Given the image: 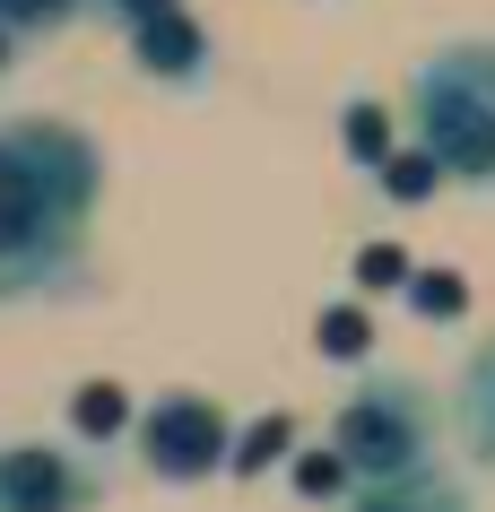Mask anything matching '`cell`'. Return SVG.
I'll return each mask as SVG.
<instances>
[{
    "label": "cell",
    "mask_w": 495,
    "mask_h": 512,
    "mask_svg": "<svg viewBox=\"0 0 495 512\" xmlns=\"http://www.w3.org/2000/svg\"><path fill=\"white\" fill-rule=\"evenodd\" d=\"M96 209V148L53 122L0 131V296L44 287L79 252V217Z\"/></svg>",
    "instance_id": "6da1fadb"
},
{
    "label": "cell",
    "mask_w": 495,
    "mask_h": 512,
    "mask_svg": "<svg viewBox=\"0 0 495 512\" xmlns=\"http://www.w3.org/2000/svg\"><path fill=\"white\" fill-rule=\"evenodd\" d=\"M417 139L435 174L461 183H495V44H443L417 61Z\"/></svg>",
    "instance_id": "7a4b0ae2"
},
{
    "label": "cell",
    "mask_w": 495,
    "mask_h": 512,
    "mask_svg": "<svg viewBox=\"0 0 495 512\" xmlns=\"http://www.w3.org/2000/svg\"><path fill=\"white\" fill-rule=\"evenodd\" d=\"M426 452H435V417H426L417 382H365L357 400L339 408V426H330V460L348 478H374V486L417 478Z\"/></svg>",
    "instance_id": "3957f363"
},
{
    "label": "cell",
    "mask_w": 495,
    "mask_h": 512,
    "mask_svg": "<svg viewBox=\"0 0 495 512\" xmlns=\"http://www.w3.org/2000/svg\"><path fill=\"white\" fill-rule=\"evenodd\" d=\"M226 452H235V426H226V408L200 400V391H165V400L139 417V460H148L157 478H174V486L226 469Z\"/></svg>",
    "instance_id": "277c9868"
},
{
    "label": "cell",
    "mask_w": 495,
    "mask_h": 512,
    "mask_svg": "<svg viewBox=\"0 0 495 512\" xmlns=\"http://www.w3.org/2000/svg\"><path fill=\"white\" fill-rule=\"evenodd\" d=\"M96 486L70 469V452L53 443H9L0 452V512H79Z\"/></svg>",
    "instance_id": "5b68a950"
},
{
    "label": "cell",
    "mask_w": 495,
    "mask_h": 512,
    "mask_svg": "<svg viewBox=\"0 0 495 512\" xmlns=\"http://www.w3.org/2000/svg\"><path fill=\"white\" fill-rule=\"evenodd\" d=\"M131 53H139V70H157V79H200V70H209V44H200V27L183 18V9L139 18V27H131Z\"/></svg>",
    "instance_id": "8992f818"
},
{
    "label": "cell",
    "mask_w": 495,
    "mask_h": 512,
    "mask_svg": "<svg viewBox=\"0 0 495 512\" xmlns=\"http://www.w3.org/2000/svg\"><path fill=\"white\" fill-rule=\"evenodd\" d=\"M461 426L478 443V460H495V348L469 356V382H461Z\"/></svg>",
    "instance_id": "52a82bcc"
},
{
    "label": "cell",
    "mask_w": 495,
    "mask_h": 512,
    "mask_svg": "<svg viewBox=\"0 0 495 512\" xmlns=\"http://www.w3.org/2000/svg\"><path fill=\"white\" fill-rule=\"evenodd\" d=\"M357 512H469V504H461L443 478H426V469H417V478H400V486H374Z\"/></svg>",
    "instance_id": "ba28073f"
},
{
    "label": "cell",
    "mask_w": 495,
    "mask_h": 512,
    "mask_svg": "<svg viewBox=\"0 0 495 512\" xmlns=\"http://www.w3.org/2000/svg\"><path fill=\"white\" fill-rule=\"evenodd\" d=\"M122 417H131V400H122V391H113V382H87L79 400H70V426H79L87 443H105V434L122 426Z\"/></svg>",
    "instance_id": "9c48e42d"
},
{
    "label": "cell",
    "mask_w": 495,
    "mask_h": 512,
    "mask_svg": "<svg viewBox=\"0 0 495 512\" xmlns=\"http://www.w3.org/2000/svg\"><path fill=\"white\" fill-rule=\"evenodd\" d=\"M79 0H0V35L18 44V35H44V27H61Z\"/></svg>",
    "instance_id": "30bf717a"
},
{
    "label": "cell",
    "mask_w": 495,
    "mask_h": 512,
    "mask_svg": "<svg viewBox=\"0 0 495 512\" xmlns=\"http://www.w3.org/2000/svg\"><path fill=\"white\" fill-rule=\"evenodd\" d=\"M374 174H383V191H391V200H426V191L443 183V174H435V157H426V148H417V157H383V165H374Z\"/></svg>",
    "instance_id": "8fae6325"
},
{
    "label": "cell",
    "mask_w": 495,
    "mask_h": 512,
    "mask_svg": "<svg viewBox=\"0 0 495 512\" xmlns=\"http://www.w3.org/2000/svg\"><path fill=\"white\" fill-rule=\"evenodd\" d=\"M313 339H322V356H365V348H374V322L339 304V313H322V330H313Z\"/></svg>",
    "instance_id": "7c38bea8"
},
{
    "label": "cell",
    "mask_w": 495,
    "mask_h": 512,
    "mask_svg": "<svg viewBox=\"0 0 495 512\" xmlns=\"http://www.w3.org/2000/svg\"><path fill=\"white\" fill-rule=\"evenodd\" d=\"M409 296L426 304L435 322H452V313H461V296H469V287H461V278H452V270H417V278H409Z\"/></svg>",
    "instance_id": "4fadbf2b"
},
{
    "label": "cell",
    "mask_w": 495,
    "mask_h": 512,
    "mask_svg": "<svg viewBox=\"0 0 495 512\" xmlns=\"http://www.w3.org/2000/svg\"><path fill=\"white\" fill-rule=\"evenodd\" d=\"M278 452H287V417H261V426L244 434V452H235V469H244V478H252V469H270Z\"/></svg>",
    "instance_id": "5bb4252c"
},
{
    "label": "cell",
    "mask_w": 495,
    "mask_h": 512,
    "mask_svg": "<svg viewBox=\"0 0 495 512\" xmlns=\"http://www.w3.org/2000/svg\"><path fill=\"white\" fill-rule=\"evenodd\" d=\"M348 148H357V157H383V113H374V105L348 113Z\"/></svg>",
    "instance_id": "9a60e30c"
},
{
    "label": "cell",
    "mask_w": 495,
    "mask_h": 512,
    "mask_svg": "<svg viewBox=\"0 0 495 512\" xmlns=\"http://www.w3.org/2000/svg\"><path fill=\"white\" fill-rule=\"evenodd\" d=\"M357 278H365V287H391V278H409V261H400L391 243H374V252L357 261Z\"/></svg>",
    "instance_id": "2e32d148"
},
{
    "label": "cell",
    "mask_w": 495,
    "mask_h": 512,
    "mask_svg": "<svg viewBox=\"0 0 495 512\" xmlns=\"http://www.w3.org/2000/svg\"><path fill=\"white\" fill-rule=\"evenodd\" d=\"M339 478H348V469H339V460H330V452L296 460V486H304V495H330V486H339Z\"/></svg>",
    "instance_id": "e0dca14e"
},
{
    "label": "cell",
    "mask_w": 495,
    "mask_h": 512,
    "mask_svg": "<svg viewBox=\"0 0 495 512\" xmlns=\"http://www.w3.org/2000/svg\"><path fill=\"white\" fill-rule=\"evenodd\" d=\"M113 9H131V27H139V18H157V9H183V0H113Z\"/></svg>",
    "instance_id": "ac0fdd59"
},
{
    "label": "cell",
    "mask_w": 495,
    "mask_h": 512,
    "mask_svg": "<svg viewBox=\"0 0 495 512\" xmlns=\"http://www.w3.org/2000/svg\"><path fill=\"white\" fill-rule=\"evenodd\" d=\"M0 61H9V35H0Z\"/></svg>",
    "instance_id": "d6986e66"
}]
</instances>
